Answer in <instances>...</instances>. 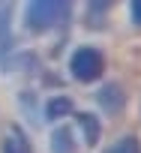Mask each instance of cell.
Masks as SVG:
<instances>
[{
  "mask_svg": "<svg viewBox=\"0 0 141 153\" xmlns=\"http://www.w3.org/2000/svg\"><path fill=\"white\" fill-rule=\"evenodd\" d=\"M69 69H72V75L78 81H84V84H90V81H96L99 75L105 72V57H102V51H96V48H78L75 54H72V63H69Z\"/></svg>",
  "mask_w": 141,
  "mask_h": 153,
  "instance_id": "2",
  "label": "cell"
},
{
  "mask_svg": "<svg viewBox=\"0 0 141 153\" xmlns=\"http://www.w3.org/2000/svg\"><path fill=\"white\" fill-rule=\"evenodd\" d=\"M78 126L84 129V141H87L90 147H96V141H99V135H102V126H99V120H96L93 114L81 111V114H78Z\"/></svg>",
  "mask_w": 141,
  "mask_h": 153,
  "instance_id": "5",
  "label": "cell"
},
{
  "mask_svg": "<svg viewBox=\"0 0 141 153\" xmlns=\"http://www.w3.org/2000/svg\"><path fill=\"white\" fill-rule=\"evenodd\" d=\"M105 153H141V141H138L135 135H126V138H120L117 144H111Z\"/></svg>",
  "mask_w": 141,
  "mask_h": 153,
  "instance_id": "7",
  "label": "cell"
},
{
  "mask_svg": "<svg viewBox=\"0 0 141 153\" xmlns=\"http://www.w3.org/2000/svg\"><path fill=\"white\" fill-rule=\"evenodd\" d=\"M72 15V6L63 3V0H36L27 6V27L42 33V30H54L63 27Z\"/></svg>",
  "mask_w": 141,
  "mask_h": 153,
  "instance_id": "1",
  "label": "cell"
},
{
  "mask_svg": "<svg viewBox=\"0 0 141 153\" xmlns=\"http://www.w3.org/2000/svg\"><path fill=\"white\" fill-rule=\"evenodd\" d=\"M129 12H132V24L141 27V0H135V3L129 6Z\"/></svg>",
  "mask_w": 141,
  "mask_h": 153,
  "instance_id": "9",
  "label": "cell"
},
{
  "mask_svg": "<svg viewBox=\"0 0 141 153\" xmlns=\"http://www.w3.org/2000/svg\"><path fill=\"white\" fill-rule=\"evenodd\" d=\"M51 150H54V153H75V144H72V129H66V126L54 129V135H51Z\"/></svg>",
  "mask_w": 141,
  "mask_h": 153,
  "instance_id": "6",
  "label": "cell"
},
{
  "mask_svg": "<svg viewBox=\"0 0 141 153\" xmlns=\"http://www.w3.org/2000/svg\"><path fill=\"white\" fill-rule=\"evenodd\" d=\"M3 153H33V150H30L27 138H21V135H9V138L3 141Z\"/></svg>",
  "mask_w": 141,
  "mask_h": 153,
  "instance_id": "8",
  "label": "cell"
},
{
  "mask_svg": "<svg viewBox=\"0 0 141 153\" xmlns=\"http://www.w3.org/2000/svg\"><path fill=\"white\" fill-rule=\"evenodd\" d=\"M72 111H75V105H72V99H69V96H54V99H48V105H45V117H48V120L69 117Z\"/></svg>",
  "mask_w": 141,
  "mask_h": 153,
  "instance_id": "4",
  "label": "cell"
},
{
  "mask_svg": "<svg viewBox=\"0 0 141 153\" xmlns=\"http://www.w3.org/2000/svg\"><path fill=\"white\" fill-rule=\"evenodd\" d=\"M99 102H102V108H105V111L117 114V111L126 105V93H123L117 84H105V87H102V93H99Z\"/></svg>",
  "mask_w": 141,
  "mask_h": 153,
  "instance_id": "3",
  "label": "cell"
}]
</instances>
